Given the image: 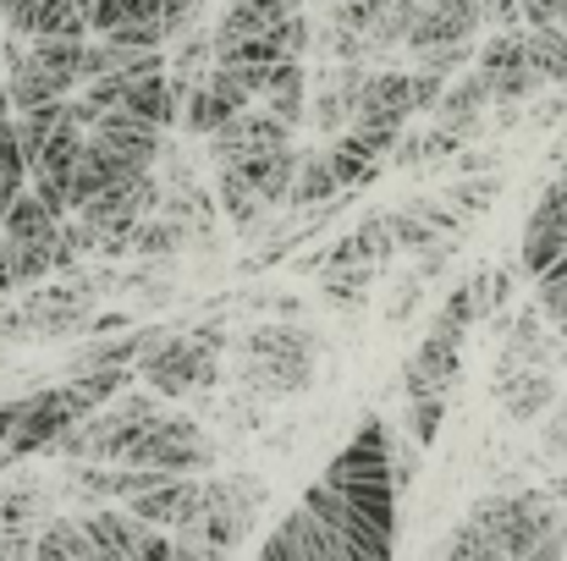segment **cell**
<instances>
[{
    "label": "cell",
    "mask_w": 567,
    "mask_h": 561,
    "mask_svg": "<svg viewBox=\"0 0 567 561\" xmlns=\"http://www.w3.org/2000/svg\"><path fill=\"white\" fill-rule=\"evenodd\" d=\"M116 463L161 468V474H193V468H209V440L183 413H155V418H144V429L127 440V451Z\"/></svg>",
    "instance_id": "obj_3"
},
{
    "label": "cell",
    "mask_w": 567,
    "mask_h": 561,
    "mask_svg": "<svg viewBox=\"0 0 567 561\" xmlns=\"http://www.w3.org/2000/svg\"><path fill=\"white\" fill-rule=\"evenodd\" d=\"M391 226H385V215L375 220H364L359 231H348V237H337L320 259H315V270H337V264H385L391 259Z\"/></svg>",
    "instance_id": "obj_15"
},
{
    "label": "cell",
    "mask_w": 567,
    "mask_h": 561,
    "mask_svg": "<svg viewBox=\"0 0 567 561\" xmlns=\"http://www.w3.org/2000/svg\"><path fill=\"white\" fill-rule=\"evenodd\" d=\"M480 77H485L491 100H502V105H518V100H529L540 89V77H535V66L524 55V28H502L480 50Z\"/></svg>",
    "instance_id": "obj_7"
},
{
    "label": "cell",
    "mask_w": 567,
    "mask_h": 561,
    "mask_svg": "<svg viewBox=\"0 0 567 561\" xmlns=\"http://www.w3.org/2000/svg\"><path fill=\"white\" fill-rule=\"evenodd\" d=\"M215 187H220V204H226V215H231V226H254L259 215H265V204H259V193L248 187V177L237 172V166H215Z\"/></svg>",
    "instance_id": "obj_20"
},
{
    "label": "cell",
    "mask_w": 567,
    "mask_h": 561,
    "mask_svg": "<svg viewBox=\"0 0 567 561\" xmlns=\"http://www.w3.org/2000/svg\"><path fill=\"white\" fill-rule=\"evenodd\" d=\"M315 374V336L292 331V325H259L248 336V359H243V380H254L259 391H303Z\"/></svg>",
    "instance_id": "obj_2"
},
{
    "label": "cell",
    "mask_w": 567,
    "mask_h": 561,
    "mask_svg": "<svg viewBox=\"0 0 567 561\" xmlns=\"http://www.w3.org/2000/svg\"><path fill=\"white\" fill-rule=\"evenodd\" d=\"M33 33H66V39H89V17L78 0H33V22H28V39Z\"/></svg>",
    "instance_id": "obj_21"
},
{
    "label": "cell",
    "mask_w": 567,
    "mask_h": 561,
    "mask_svg": "<svg viewBox=\"0 0 567 561\" xmlns=\"http://www.w3.org/2000/svg\"><path fill=\"white\" fill-rule=\"evenodd\" d=\"M0 463H6V457H0Z\"/></svg>",
    "instance_id": "obj_36"
},
{
    "label": "cell",
    "mask_w": 567,
    "mask_h": 561,
    "mask_svg": "<svg viewBox=\"0 0 567 561\" xmlns=\"http://www.w3.org/2000/svg\"><path fill=\"white\" fill-rule=\"evenodd\" d=\"M89 292H72V287H39L28 303H22V331L28 336H66V331H78L83 325V314H89Z\"/></svg>",
    "instance_id": "obj_11"
},
{
    "label": "cell",
    "mask_w": 567,
    "mask_h": 561,
    "mask_svg": "<svg viewBox=\"0 0 567 561\" xmlns=\"http://www.w3.org/2000/svg\"><path fill=\"white\" fill-rule=\"evenodd\" d=\"M281 144H292V127L276 122L270 111H254V105H243L237 116H226V122L209 133V155H215V166H226V160H248V155H265V149H281Z\"/></svg>",
    "instance_id": "obj_8"
},
{
    "label": "cell",
    "mask_w": 567,
    "mask_h": 561,
    "mask_svg": "<svg viewBox=\"0 0 567 561\" xmlns=\"http://www.w3.org/2000/svg\"><path fill=\"white\" fill-rule=\"evenodd\" d=\"M198 507H204V496H198V479H193V474H172V479H161V485L127 496V512H133V518H144V523H155V529H177V534L198 518Z\"/></svg>",
    "instance_id": "obj_10"
},
{
    "label": "cell",
    "mask_w": 567,
    "mask_h": 561,
    "mask_svg": "<svg viewBox=\"0 0 567 561\" xmlns=\"http://www.w3.org/2000/svg\"><path fill=\"white\" fill-rule=\"evenodd\" d=\"M496 198V177H485V183H463L452 187V204H457V215H480L485 204Z\"/></svg>",
    "instance_id": "obj_28"
},
{
    "label": "cell",
    "mask_w": 567,
    "mask_h": 561,
    "mask_svg": "<svg viewBox=\"0 0 567 561\" xmlns=\"http://www.w3.org/2000/svg\"><path fill=\"white\" fill-rule=\"evenodd\" d=\"M557 22H563V33H567V11H563V17H557Z\"/></svg>",
    "instance_id": "obj_34"
},
{
    "label": "cell",
    "mask_w": 567,
    "mask_h": 561,
    "mask_svg": "<svg viewBox=\"0 0 567 561\" xmlns=\"http://www.w3.org/2000/svg\"><path fill=\"white\" fill-rule=\"evenodd\" d=\"M359 116H375V122H408V116H413V89H408V72H364V89H359Z\"/></svg>",
    "instance_id": "obj_16"
},
{
    "label": "cell",
    "mask_w": 567,
    "mask_h": 561,
    "mask_svg": "<svg viewBox=\"0 0 567 561\" xmlns=\"http://www.w3.org/2000/svg\"><path fill=\"white\" fill-rule=\"evenodd\" d=\"M359 89H364V66L331 72V83H326L320 100H315V127H320V133H342V127L359 116Z\"/></svg>",
    "instance_id": "obj_17"
},
{
    "label": "cell",
    "mask_w": 567,
    "mask_h": 561,
    "mask_svg": "<svg viewBox=\"0 0 567 561\" xmlns=\"http://www.w3.org/2000/svg\"><path fill=\"white\" fill-rule=\"evenodd\" d=\"M155 204H161V183H155V172H133V177H116V183H105L100 193H89L72 215L89 226L94 248L116 259V253H127V248H133V231H138V220H144Z\"/></svg>",
    "instance_id": "obj_1"
},
{
    "label": "cell",
    "mask_w": 567,
    "mask_h": 561,
    "mask_svg": "<svg viewBox=\"0 0 567 561\" xmlns=\"http://www.w3.org/2000/svg\"><path fill=\"white\" fill-rule=\"evenodd\" d=\"M342 187L331 177V166H326V149H309V155H298V172H292V187H287V198L298 204V209H309V204H326V198H337Z\"/></svg>",
    "instance_id": "obj_19"
},
{
    "label": "cell",
    "mask_w": 567,
    "mask_h": 561,
    "mask_svg": "<svg viewBox=\"0 0 567 561\" xmlns=\"http://www.w3.org/2000/svg\"><path fill=\"white\" fill-rule=\"evenodd\" d=\"M183 242V220L177 215H161V220H138V231H133V248L127 253H144V259H166L172 248Z\"/></svg>",
    "instance_id": "obj_26"
},
{
    "label": "cell",
    "mask_w": 567,
    "mask_h": 561,
    "mask_svg": "<svg viewBox=\"0 0 567 561\" xmlns=\"http://www.w3.org/2000/svg\"><path fill=\"white\" fill-rule=\"evenodd\" d=\"M457 353H463V336L430 325V336L419 342V353L402 364V391H408V396H419V391H446V385L457 380Z\"/></svg>",
    "instance_id": "obj_12"
},
{
    "label": "cell",
    "mask_w": 567,
    "mask_h": 561,
    "mask_svg": "<svg viewBox=\"0 0 567 561\" xmlns=\"http://www.w3.org/2000/svg\"><path fill=\"white\" fill-rule=\"evenodd\" d=\"M150 17H161V0H94L89 33H111V28H127V22H150Z\"/></svg>",
    "instance_id": "obj_24"
},
{
    "label": "cell",
    "mask_w": 567,
    "mask_h": 561,
    "mask_svg": "<svg viewBox=\"0 0 567 561\" xmlns=\"http://www.w3.org/2000/svg\"><path fill=\"white\" fill-rule=\"evenodd\" d=\"M265 111L276 116V122H287V127H298L303 122V105H309V72H303V61L298 55H281V61H270V77H265Z\"/></svg>",
    "instance_id": "obj_14"
},
{
    "label": "cell",
    "mask_w": 567,
    "mask_h": 561,
    "mask_svg": "<svg viewBox=\"0 0 567 561\" xmlns=\"http://www.w3.org/2000/svg\"><path fill=\"white\" fill-rule=\"evenodd\" d=\"M0 209H6V193H0Z\"/></svg>",
    "instance_id": "obj_35"
},
{
    "label": "cell",
    "mask_w": 567,
    "mask_h": 561,
    "mask_svg": "<svg viewBox=\"0 0 567 561\" xmlns=\"http://www.w3.org/2000/svg\"><path fill=\"white\" fill-rule=\"evenodd\" d=\"M6 292H17V276H11V248H6V237H0V298Z\"/></svg>",
    "instance_id": "obj_32"
},
{
    "label": "cell",
    "mask_w": 567,
    "mask_h": 561,
    "mask_svg": "<svg viewBox=\"0 0 567 561\" xmlns=\"http://www.w3.org/2000/svg\"><path fill=\"white\" fill-rule=\"evenodd\" d=\"M33 557H100L94 551V540H89V529L83 523H72V518H55L39 540H33Z\"/></svg>",
    "instance_id": "obj_23"
},
{
    "label": "cell",
    "mask_w": 567,
    "mask_h": 561,
    "mask_svg": "<svg viewBox=\"0 0 567 561\" xmlns=\"http://www.w3.org/2000/svg\"><path fill=\"white\" fill-rule=\"evenodd\" d=\"M78 6H83V17H89V6H94V0H78Z\"/></svg>",
    "instance_id": "obj_33"
},
{
    "label": "cell",
    "mask_w": 567,
    "mask_h": 561,
    "mask_svg": "<svg viewBox=\"0 0 567 561\" xmlns=\"http://www.w3.org/2000/svg\"><path fill=\"white\" fill-rule=\"evenodd\" d=\"M441 418H446V391H419L408 396V440L413 446H430L441 435Z\"/></svg>",
    "instance_id": "obj_25"
},
{
    "label": "cell",
    "mask_w": 567,
    "mask_h": 561,
    "mask_svg": "<svg viewBox=\"0 0 567 561\" xmlns=\"http://www.w3.org/2000/svg\"><path fill=\"white\" fill-rule=\"evenodd\" d=\"M22 402H28V396H11V402H0V446L11 440V429H17V418H22Z\"/></svg>",
    "instance_id": "obj_31"
},
{
    "label": "cell",
    "mask_w": 567,
    "mask_h": 561,
    "mask_svg": "<svg viewBox=\"0 0 567 561\" xmlns=\"http://www.w3.org/2000/svg\"><path fill=\"white\" fill-rule=\"evenodd\" d=\"M89 133H94L105 149H116L133 172H155V160H161V149H166V133H161L155 122H144V116L122 111V105L100 111V122H94Z\"/></svg>",
    "instance_id": "obj_9"
},
{
    "label": "cell",
    "mask_w": 567,
    "mask_h": 561,
    "mask_svg": "<svg viewBox=\"0 0 567 561\" xmlns=\"http://www.w3.org/2000/svg\"><path fill=\"white\" fill-rule=\"evenodd\" d=\"M402 138V122H375V116H353L342 133H337V144L326 149V166H331V177L337 187L348 193V187H364L370 177L380 172V160L391 155V144Z\"/></svg>",
    "instance_id": "obj_4"
},
{
    "label": "cell",
    "mask_w": 567,
    "mask_h": 561,
    "mask_svg": "<svg viewBox=\"0 0 567 561\" xmlns=\"http://www.w3.org/2000/svg\"><path fill=\"white\" fill-rule=\"evenodd\" d=\"M243 105H254V94L243 89V77L231 72V66H220V61H209V72H198L188 89V100H183V127H188L193 138H209L226 116H237Z\"/></svg>",
    "instance_id": "obj_5"
},
{
    "label": "cell",
    "mask_w": 567,
    "mask_h": 561,
    "mask_svg": "<svg viewBox=\"0 0 567 561\" xmlns=\"http://www.w3.org/2000/svg\"><path fill=\"white\" fill-rule=\"evenodd\" d=\"M518 391H502V407L513 413V418H535L551 396H557V385L546 380V374H524V380H513Z\"/></svg>",
    "instance_id": "obj_27"
},
{
    "label": "cell",
    "mask_w": 567,
    "mask_h": 561,
    "mask_svg": "<svg viewBox=\"0 0 567 561\" xmlns=\"http://www.w3.org/2000/svg\"><path fill=\"white\" fill-rule=\"evenodd\" d=\"M259 557H270V561L276 557H348V551H342V534H331L326 523H315V518L298 507V512L259 546Z\"/></svg>",
    "instance_id": "obj_13"
},
{
    "label": "cell",
    "mask_w": 567,
    "mask_h": 561,
    "mask_svg": "<svg viewBox=\"0 0 567 561\" xmlns=\"http://www.w3.org/2000/svg\"><path fill=\"white\" fill-rule=\"evenodd\" d=\"M567 248V231L557 220H540V215H529V226H524V270L529 276H540L557 253Z\"/></svg>",
    "instance_id": "obj_22"
},
{
    "label": "cell",
    "mask_w": 567,
    "mask_h": 561,
    "mask_svg": "<svg viewBox=\"0 0 567 561\" xmlns=\"http://www.w3.org/2000/svg\"><path fill=\"white\" fill-rule=\"evenodd\" d=\"M193 6H198V0H161V22H166V33H172V39L193 22Z\"/></svg>",
    "instance_id": "obj_30"
},
{
    "label": "cell",
    "mask_w": 567,
    "mask_h": 561,
    "mask_svg": "<svg viewBox=\"0 0 567 561\" xmlns=\"http://www.w3.org/2000/svg\"><path fill=\"white\" fill-rule=\"evenodd\" d=\"M83 529H89V540H94L100 557H172V551H177L172 529H155V523H144V518H133V512H122V507L89 512Z\"/></svg>",
    "instance_id": "obj_6"
},
{
    "label": "cell",
    "mask_w": 567,
    "mask_h": 561,
    "mask_svg": "<svg viewBox=\"0 0 567 561\" xmlns=\"http://www.w3.org/2000/svg\"><path fill=\"white\" fill-rule=\"evenodd\" d=\"M524 55H529V66H535L540 83H567V33H563V22L524 28Z\"/></svg>",
    "instance_id": "obj_18"
},
{
    "label": "cell",
    "mask_w": 567,
    "mask_h": 561,
    "mask_svg": "<svg viewBox=\"0 0 567 561\" xmlns=\"http://www.w3.org/2000/svg\"><path fill=\"white\" fill-rule=\"evenodd\" d=\"M0 22L11 39H28V22H33V0H0Z\"/></svg>",
    "instance_id": "obj_29"
}]
</instances>
